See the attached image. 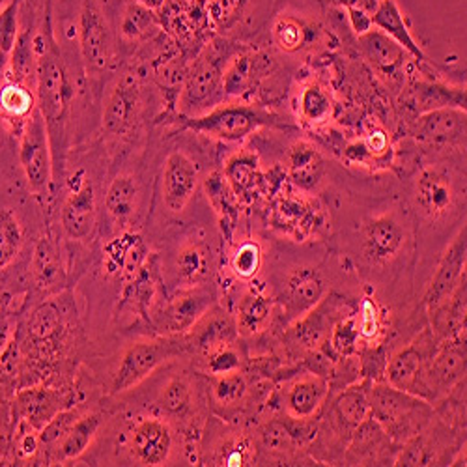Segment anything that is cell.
<instances>
[{
  "label": "cell",
  "mask_w": 467,
  "mask_h": 467,
  "mask_svg": "<svg viewBox=\"0 0 467 467\" xmlns=\"http://www.w3.org/2000/svg\"><path fill=\"white\" fill-rule=\"evenodd\" d=\"M36 53V103L42 112L53 151L55 182L58 169L62 172L66 161V139L75 99V83L67 62L51 36L40 34L34 37Z\"/></svg>",
  "instance_id": "6da1fadb"
},
{
  "label": "cell",
  "mask_w": 467,
  "mask_h": 467,
  "mask_svg": "<svg viewBox=\"0 0 467 467\" xmlns=\"http://www.w3.org/2000/svg\"><path fill=\"white\" fill-rule=\"evenodd\" d=\"M182 122L194 133L228 144L244 142L264 128H292V124L281 120V116L275 112H271L264 105H254L249 101H223L206 114L192 116V119H183L182 116Z\"/></svg>",
  "instance_id": "7a4b0ae2"
},
{
  "label": "cell",
  "mask_w": 467,
  "mask_h": 467,
  "mask_svg": "<svg viewBox=\"0 0 467 467\" xmlns=\"http://www.w3.org/2000/svg\"><path fill=\"white\" fill-rule=\"evenodd\" d=\"M411 201L420 217L441 221L465 201V169L445 160L420 167L411 180Z\"/></svg>",
  "instance_id": "3957f363"
},
{
  "label": "cell",
  "mask_w": 467,
  "mask_h": 467,
  "mask_svg": "<svg viewBox=\"0 0 467 467\" xmlns=\"http://www.w3.org/2000/svg\"><path fill=\"white\" fill-rule=\"evenodd\" d=\"M232 53L234 49L224 40L212 42L199 53L180 90L178 110L183 119L206 114L226 101L223 92V69Z\"/></svg>",
  "instance_id": "277c9868"
},
{
  "label": "cell",
  "mask_w": 467,
  "mask_h": 467,
  "mask_svg": "<svg viewBox=\"0 0 467 467\" xmlns=\"http://www.w3.org/2000/svg\"><path fill=\"white\" fill-rule=\"evenodd\" d=\"M77 51L85 73L90 79H99L116 60V36L112 21L107 16L101 0H81L75 16Z\"/></svg>",
  "instance_id": "5b68a950"
},
{
  "label": "cell",
  "mask_w": 467,
  "mask_h": 467,
  "mask_svg": "<svg viewBox=\"0 0 467 467\" xmlns=\"http://www.w3.org/2000/svg\"><path fill=\"white\" fill-rule=\"evenodd\" d=\"M368 399L370 415L387 436L395 440H408V436L419 434L422 424L432 417L431 402L400 391L387 381H372Z\"/></svg>",
  "instance_id": "8992f818"
},
{
  "label": "cell",
  "mask_w": 467,
  "mask_h": 467,
  "mask_svg": "<svg viewBox=\"0 0 467 467\" xmlns=\"http://www.w3.org/2000/svg\"><path fill=\"white\" fill-rule=\"evenodd\" d=\"M144 109L142 81L133 71H124L110 81L101 109V133L109 140H122L139 126Z\"/></svg>",
  "instance_id": "52a82bcc"
},
{
  "label": "cell",
  "mask_w": 467,
  "mask_h": 467,
  "mask_svg": "<svg viewBox=\"0 0 467 467\" xmlns=\"http://www.w3.org/2000/svg\"><path fill=\"white\" fill-rule=\"evenodd\" d=\"M277 71L279 62L267 49L245 47L234 51L223 69L224 99L249 101Z\"/></svg>",
  "instance_id": "ba28073f"
},
{
  "label": "cell",
  "mask_w": 467,
  "mask_h": 467,
  "mask_svg": "<svg viewBox=\"0 0 467 467\" xmlns=\"http://www.w3.org/2000/svg\"><path fill=\"white\" fill-rule=\"evenodd\" d=\"M185 344L174 338H150L137 340L130 344L120 358L119 368H116L110 383L112 395H122L130 389L142 383L160 367H163L172 358L183 352Z\"/></svg>",
  "instance_id": "9c48e42d"
},
{
  "label": "cell",
  "mask_w": 467,
  "mask_h": 467,
  "mask_svg": "<svg viewBox=\"0 0 467 467\" xmlns=\"http://www.w3.org/2000/svg\"><path fill=\"white\" fill-rule=\"evenodd\" d=\"M436 352V335H432L431 331H424L413 342L400 348L399 352H395L387 359L383 372L385 381L400 389V391H406L428 402L426 372Z\"/></svg>",
  "instance_id": "30bf717a"
},
{
  "label": "cell",
  "mask_w": 467,
  "mask_h": 467,
  "mask_svg": "<svg viewBox=\"0 0 467 467\" xmlns=\"http://www.w3.org/2000/svg\"><path fill=\"white\" fill-rule=\"evenodd\" d=\"M19 163L28 187L36 194H46L55 183L53 151L47 126L40 110H34L19 135Z\"/></svg>",
  "instance_id": "8fae6325"
},
{
  "label": "cell",
  "mask_w": 467,
  "mask_h": 467,
  "mask_svg": "<svg viewBox=\"0 0 467 467\" xmlns=\"http://www.w3.org/2000/svg\"><path fill=\"white\" fill-rule=\"evenodd\" d=\"M128 454L135 465H169L176 451L172 420L163 415L139 417L128 434Z\"/></svg>",
  "instance_id": "7c38bea8"
},
{
  "label": "cell",
  "mask_w": 467,
  "mask_h": 467,
  "mask_svg": "<svg viewBox=\"0 0 467 467\" xmlns=\"http://www.w3.org/2000/svg\"><path fill=\"white\" fill-rule=\"evenodd\" d=\"M467 114L462 109H438L415 116L408 124V135L422 148L436 151L465 150Z\"/></svg>",
  "instance_id": "4fadbf2b"
},
{
  "label": "cell",
  "mask_w": 467,
  "mask_h": 467,
  "mask_svg": "<svg viewBox=\"0 0 467 467\" xmlns=\"http://www.w3.org/2000/svg\"><path fill=\"white\" fill-rule=\"evenodd\" d=\"M98 221V192L85 169L67 180V191L60 208L62 230L69 240L81 242L92 236Z\"/></svg>",
  "instance_id": "5bb4252c"
},
{
  "label": "cell",
  "mask_w": 467,
  "mask_h": 467,
  "mask_svg": "<svg viewBox=\"0 0 467 467\" xmlns=\"http://www.w3.org/2000/svg\"><path fill=\"white\" fill-rule=\"evenodd\" d=\"M161 201L169 213L180 215L202 183L201 165L183 150H172L161 167Z\"/></svg>",
  "instance_id": "9a60e30c"
},
{
  "label": "cell",
  "mask_w": 467,
  "mask_h": 467,
  "mask_svg": "<svg viewBox=\"0 0 467 467\" xmlns=\"http://www.w3.org/2000/svg\"><path fill=\"white\" fill-rule=\"evenodd\" d=\"M217 303L215 288L206 285L185 286L176 292L160 315V331L167 337L185 335Z\"/></svg>",
  "instance_id": "2e32d148"
},
{
  "label": "cell",
  "mask_w": 467,
  "mask_h": 467,
  "mask_svg": "<svg viewBox=\"0 0 467 467\" xmlns=\"http://www.w3.org/2000/svg\"><path fill=\"white\" fill-rule=\"evenodd\" d=\"M269 221L277 230L297 242H305L324 226L320 208L306 201V194L301 191L279 194L271 204Z\"/></svg>",
  "instance_id": "e0dca14e"
},
{
  "label": "cell",
  "mask_w": 467,
  "mask_h": 467,
  "mask_svg": "<svg viewBox=\"0 0 467 467\" xmlns=\"http://www.w3.org/2000/svg\"><path fill=\"white\" fill-rule=\"evenodd\" d=\"M465 379V333H458L438 348L426 372L428 402L447 395Z\"/></svg>",
  "instance_id": "ac0fdd59"
},
{
  "label": "cell",
  "mask_w": 467,
  "mask_h": 467,
  "mask_svg": "<svg viewBox=\"0 0 467 467\" xmlns=\"http://www.w3.org/2000/svg\"><path fill=\"white\" fill-rule=\"evenodd\" d=\"M358 49L381 79L389 83H406V67L413 58L391 37L372 28L358 37Z\"/></svg>",
  "instance_id": "d6986e66"
},
{
  "label": "cell",
  "mask_w": 467,
  "mask_h": 467,
  "mask_svg": "<svg viewBox=\"0 0 467 467\" xmlns=\"http://www.w3.org/2000/svg\"><path fill=\"white\" fill-rule=\"evenodd\" d=\"M465 88L452 87L436 79H411L402 87V109L411 114V120L419 114L438 109H462L465 110Z\"/></svg>",
  "instance_id": "ffe728a7"
},
{
  "label": "cell",
  "mask_w": 467,
  "mask_h": 467,
  "mask_svg": "<svg viewBox=\"0 0 467 467\" xmlns=\"http://www.w3.org/2000/svg\"><path fill=\"white\" fill-rule=\"evenodd\" d=\"M465 262H467V230L465 226L460 228L456 238L445 249L436 274L426 288L424 305L428 310L436 308L443 303L454 288L465 279Z\"/></svg>",
  "instance_id": "44dd1931"
},
{
  "label": "cell",
  "mask_w": 467,
  "mask_h": 467,
  "mask_svg": "<svg viewBox=\"0 0 467 467\" xmlns=\"http://www.w3.org/2000/svg\"><path fill=\"white\" fill-rule=\"evenodd\" d=\"M286 178L296 191L315 194L326 182L327 165L322 151L305 139L292 142L285 155Z\"/></svg>",
  "instance_id": "7402d4cb"
},
{
  "label": "cell",
  "mask_w": 467,
  "mask_h": 467,
  "mask_svg": "<svg viewBox=\"0 0 467 467\" xmlns=\"http://www.w3.org/2000/svg\"><path fill=\"white\" fill-rule=\"evenodd\" d=\"M361 240L363 256L370 264L379 265L400 253L406 242V230L393 213H381L365 221Z\"/></svg>",
  "instance_id": "603a6c76"
},
{
  "label": "cell",
  "mask_w": 467,
  "mask_h": 467,
  "mask_svg": "<svg viewBox=\"0 0 467 467\" xmlns=\"http://www.w3.org/2000/svg\"><path fill=\"white\" fill-rule=\"evenodd\" d=\"M226 183L230 185L234 197L242 206L253 204L264 187V171L260 163V155L254 150L240 148L230 153L221 169Z\"/></svg>",
  "instance_id": "cb8c5ba5"
},
{
  "label": "cell",
  "mask_w": 467,
  "mask_h": 467,
  "mask_svg": "<svg viewBox=\"0 0 467 467\" xmlns=\"http://www.w3.org/2000/svg\"><path fill=\"white\" fill-rule=\"evenodd\" d=\"M342 310L335 305V299H322L306 315L297 318L286 327V340L305 352H315L327 340V335L337 320L348 317L340 315Z\"/></svg>",
  "instance_id": "d4e9b609"
},
{
  "label": "cell",
  "mask_w": 467,
  "mask_h": 467,
  "mask_svg": "<svg viewBox=\"0 0 467 467\" xmlns=\"http://www.w3.org/2000/svg\"><path fill=\"white\" fill-rule=\"evenodd\" d=\"M326 296V285L320 274L313 267H299L286 279L281 294L283 322L290 326L310 308H315Z\"/></svg>",
  "instance_id": "484cf974"
},
{
  "label": "cell",
  "mask_w": 467,
  "mask_h": 467,
  "mask_svg": "<svg viewBox=\"0 0 467 467\" xmlns=\"http://www.w3.org/2000/svg\"><path fill=\"white\" fill-rule=\"evenodd\" d=\"M112 28L116 36V46H140L153 40L160 34V19L153 8L139 3V0H124L114 14Z\"/></svg>",
  "instance_id": "4316f807"
},
{
  "label": "cell",
  "mask_w": 467,
  "mask_h": 467,
  "mask_svg": "<svg viewBox=\"0 0 467 467\" xmlns=\"http://www.w3.org/2000/svg\"><path fill=\"white\" fill-rule=\"evenodd\" d=\"M67 408V399L55 391V389L46 387H32L23 389L17 393L14 402L16 417L30 426L32 431L40 434L44 428L62 411Z\"/></svg>",
  "instance_id": "83f0119b"
},
{
  "label": "cell",
  "mask_w": 467,
  "mask_h": 467,
  "mask_svg": "<svg viewBox=\"0 0 467 467\" xmlns=\"http://www.w3.org/2000/svg\"><path fill=\"white\" fill-rule=\"evenodd\" d=\"M142 202V183L133 172L116 174L105 191V212L120 226L130 224L140 210Z\"/></svg>",
  "instance_id": "f1b7e54d"
},
{
  "label": "cell",
  "mask_w": 467,
  "mask_h": 467,
  "mask_svg": "<svg viewBox=\"0 0 467 467\" xmlns=\"http://www.w3.org/2000/svg\"><path fill=\"white\" fill-rule=\"evenodd\" d=\"M327 397L329 381L320 374H305L286 387V415L292 419H313L322 410Z\"/></svg>",
  "instance_id": "f546056e"
},
{
  "label": "cell",
  "mask_w": 467,
  "mask_h": 467,
  "mask_svg": "<svg viewBox=\"0 0 467 467\" xmlns=\"http://www.w3.org/2000/svg\"><path fill=\"white\" fill-rule=\"evenodd\" d=\"M236 335L238 331L234 318L213 306L208 315H204L192 326L191 331L185 333V348L197 349V352L204 356L219 346L232 344Z\"/></svg>",
  "instance_id": "4dcf8cb0"
},
{
  "label": "cell",
  "mask_w": 467,
  "mask_h": 467,
  "mask_svg": "<svg viewBox=\"0 0 467 467\" xmlns=\"http://www.w3.org/2000/svg\"><path fill=\"white\" fill-rule=\"evenodd\" d=\"M372 25L374 28L391 37L393 42H397L417 64L426 62L424 49L413 37L410 23L397 0H381L376 14L372 16Z\"/></svg>",
  "instance_id": "1f68e13d"
},
{
  "label": "cell",
  "mask_w": 467,
  "mask_h": 467,
  "mask_svg": "<svg viewBox=\"0 0 467 467\" xmlns=\"http://www.w3.org/2000/svg\"><path fill=\"white\" fill-rule=\"evenodd\" d=\"M370 383L372 379L365 378V381L344 389V393L335 400L331 419L342 436H352L356 428L370 417Z\"/></svg>",
  "instance_id": "d6a6232c"
},
{
  "label": "cell",
  "mask_w": 467,
  "mask_h": 467,
  "mask_svg": "<svg viewBox=\"0 0 467 467\" xmlns=\"http://www.w3.org/2000/svg\"><path fill=\"white\" fill-rule=\"evenodd\" d=\"M212 267L213 256L204 242H189L182 245L174 258V274L182 288L210 283Z\"/></svg>",
  "instance_id": "836d02e7"
},
{
  "label": "cell",
  "mask_w": 467,
  "mask_h": 467,
  "mask_svg": "<svg viewBox=\"0 0 467 467\" xmlns=\"http://www.w3.org/2000/svg\"><path fill=\"white\" fill-rule=\"evenodd\" d=\"M274 317V299H271L262 288H249L244 292L236 308V324L238 335L254 337L264 333Z\"/></svg>",
  "instance_id": "e575fe53"
},
{
  "label": "cell",
  "mask_w": 467,
  "mask_h": 467,
  "mask_svg": "<svg viewBox=\"0 0 467 467\" xmlns=\"http://www.w3.org/2000/svg\"><path fill=\"white\" fill-rule=\"evenodd\" d=\"M101 420V415L96 411L77 417L62 434V438L55 443L53 462H69L83 456L96 440Z\"/></svg>",
  "instance_id": "d590c367"
},
{
  "label": "cell",
  "mask_w": 467,
  "mask_h": 467,
  "mask_svg": "<svg viewBox=\"0 0 467 467\" xmlns=\"http://www.w3.org/2000/svg\"><path fill=\"white\" fill-rule=\"evenodd\" d=\"M297 119L313 130L327 126L335 116V101L327 87L318 81H310L301 87L296 99Z\"/></svg>",
  "instance_id": "8d00e7d4"
},
{
  "label": "cell",
  "mask_w": 467,
  "mask_h": 467,
  "mask_svg": "<svg viewBox=\"0 0 467 467\" xmlns=\"http://www.w3.org/2000/svg\"><path fill=\"white\" fill-rule=\"evenodd\" d=\"M155 408L169 420H187L194 408L192 383L187 376L176 374L167 379L155 399Z\"/></svg>",
  "instance_id": "74e56055"
},
{
  "label": "cell",
  "mask_w": 467,
  "mask_h": 467,
  "mask_svg": "<svg viewBox=\"0 0 467 467\" xmlns=\"http://www.w3.org/2000/svg\"><path fill=\"white\" fill-rule=\"evenodd\" d=\"M37 109L36 90L26 83L6 79L0 87V120L8 124H17L19 135L25 128L28 116Z\"/></svg>",
  "instance_id": "f35d334b"
},
{
  "label": "cell",
  "mask_w": 467,
  "mask_h": 467,
  "mask_svg": "<svg viewBox=\"0 0 467 467\" xmlns=\"http://www.w3.org/2000/svg\"><path fill=\"white\" fill-rule=\"evenodd\" d=\"M202 187L206 192V199L212 206V210L217 213L219 221L223 226H228L234 230L240 217V208L242 204L238 199L234 197V192L230 185L226 183L224 176L221 171H212L202 178Z\"/></svg>",
  "instance_id": "ab89813d"
},
{
  "label": "cell",
  "mask_w": 467,
  "mask_h": 467,
  "mask_svg": "<svg viewBox=\"0 0 467 467\" xmlns=\"http://www.w3.org/2000/svg\"><path fill=\"white\" fill-rule=\"evenodd\" d=\"M146 256V247L137 232H124L107 245V264L112 271L133 275L140 269Z\"/></svg>",
  "instance_id": "60d3db41"
},
{
  "label": "cell",
  "mask_w": 467,
  "mask_h": 467,
  "mask_svg": "<svg viewBox=\"0 0 467 467\" xmlns=\"http://www.w3.org/2000/svg\"><path fill=\"white\" fill-rule=\"evenodd\" d=\"M30 271L36 286L42 290H51L64 283V271L58 258V251L49 238H42L36 244Z\"/></svg>",
  "instance_id": "b9f144b4"
},
{
  "label": "cell",
  "mask_w": 467,
  "mask_h": 467,
  "mask_svg": "<svg viewBox=\"0 0 467 467\" xmlns=\"http://www.w3.org/2000/svg\"><path fill=\"white\" fill-rule=\"evenodd\" d=\"M389 445V436L379 426V422L370 415L352 432V452L358 454V462H372Z\"/></svg>",
  "instance_id": "7bdbcfd3"
},
{
  "label": "cell",
  "mask_w": 467,
  "mask_h": 467,
  "mask_svg": "<svg viewBox=\"0 0 467 467\" xmlns=\"http://www.w3.org/2000/svg\"><path fill=\"white\" fill-rule=\"evenodd\" d=\"M25 244V232L17 213L10 208L0 210V271L16 262Z\"/></svg>",
  "instance_id": "ee69618b"
},
{
  "label": "cell",
  "mask_w": 467,
  "mask_h": 467,
  "mask_svg": "<svg viewBox=\"0 0 467 467\" xmlns=\"http://www.w3.org/2000/svg\"><path fill=\"white\" fill-rule=\"evenodd\" d=\"M359 340H361L359 320H358V315L352 313L335 322L324 344L329 346V349L337 358L348 359L358 354Z\"/></svg>",
  "instance_id": "f6af8a7d"
},
{
  "label": "cell",
  "mask_w": 467,
  "mask_h": 467,
  "mask_svg": "<svg viewBox=\"0 0 467 467\" xmlns=\"http://www.w3.org/2000/svg\"><path fill=\"white\" fill-rule=\"evenodd\" d=\"M210 389H212V400L215 406L234 408L245 399L249 385L242 370H238V372H230L223 376H212Z\"/></svg>",
  "instance_id": "bcb514c9"
},
{
  "label": "cell",
  "mask_w": 467,
  "mask_h": 467,
  "mask_svg": "<svg viewBox=\"0 0 467 467\" xmlns=\"http://www.w3.org/2000/svg\"><path fill=\"white\" fill-rule=\"evenodd\" d=\"M213 465H226V467H242L251 465L253 462V447L247 438L234 434L223 436L213 449Z\"/></svg>",
  "instance_id": "7dc6e473"
},
{
  "label": "cell",
  "mask_w": 467,
  "mask_h": 467,
  "mask_svg": "<svg viewBox=\"0 0 467 467\" xmlns=\"http://www.w3.org/2000/svg\"><path fill=\"white\" fill-rule=\"evenodd\" d=\"M262 267V249L256 242H244L234 249L230 256L232 274L242 281H251L258 275Z\"/></svg>",
  "instance_id": "c3c4849f"
},
{
  "label": "cell",
  "mask_w": 467,
  "mask_h": 467,
  "mask_svg": "<svg viewBox=\"0 0 467 467\" xmlns=\"http://www.w3.org/2000/svg\"><path fill=\"white\" fill-rule=\"evenodd\" d=\"M204 368L210 376H223L242 370V356L232 344L219 346L204 354Z\"/></svg>",
  "instance_id": "681fc988"
},
{
  "label": "cell",
  "mask_w": 467,
  "mask_h": 467,
  "mask_svg": "<svg viewBox=\"0 0 467 467\" xmlns=\"http://www.w3.org/2000/svg\"><path fill=\"white\" fill-rule=\"evenodd\" d=\"M21 34L19 25V0H8L0 8V49L10 57Z\"/></svg>",
  "instance_id": "f907efd6"
},
{
  "label": "cell",
  "mask_w": 467,
  "mask_h": 467,
  "mask_svg": "<svg viewBox=\"0 0 467 467\" xmlns=\"http://www.w3.org/2000/svg\"><path fill=\"white\" fill-rule=\"evenodd\" d=\"M58 329H60V318L55 306L44 305L42 308L36 310L30 322V331L37 342H49L58 335Z\"/></svg>",
  "instance_id": "816d5d0a"
},
{
  "label": "cell",
  "mask_w": 467,
  "mask_h": 467,
  "mask_svg": "<svg viewBox=\"0 0 467 467\" xmlns=\"http://www.w3.org/2000/svg\"><path fill=\"white\" fill-rule=\"evenodd\" d=\"M359 333L363 340H376L381 333V313L379 306L376 305V301H372L370 297L363 299L361 306H359Z\"/></svg>",
  "instance_id": "f5cc1de1"
},
{
  "label": "cell",
  "mask_w": 467,
  "mask_h": 467,
  "mask_svg": "<svg viewBox=\"0 0 467 467\" xmlns=\"http://www.w3.org/2000/svg\"><path fill=\"white\" fill-rule=\"evenodd\" d=\"M262 441L269 451H275V452H285L290 451L294 447V440L288 432V428L275 420V422H269L264 431H262Z\"/></svg>",
  "instance_id": "db71d44e"
},
{
  "label": "cell",
  "mask_w": 467,
  "mask_h": 467,
  "mask_svg": "<svg viewBox=\"0 0 467 467\" xmlns=\"http://www.w3.org/2000/svg\"><path fill=\"white\" fill-rule=\"evenodd\" d=\"M397 465H428V452L420 440L408 441L406 449L399 454Z\"/></svg>",
  "instance_id": "11a10c76"
},
{
  "label": "cell",
  "mask_w": 467,
  "mask_h": 467,
  "mask_svg": "<svg viewBox=\"0 0 467 467\" xmlns=\"http://www.w3.org/2000/svg\"><path fill=\"white\" fill-rule=\"evenodd\" d=\"M344 12V17H346V23H348V28L352 30V34L356 37L370 32L374 28L372 25V16L361 12V10H354V8H346L342 10Z\"/></svg>",
  "instance_id": "9f6ffc18"
},
{
  "label": "cell",
  "mask_w": 467,
  "mask_h": 467,
  "mask_svg": "<svg viewBox=\"0 0 467 467\" xmlns=\"http://www.w3.org/2000/svg\"><path fill=\"white\" fill-rule=\"evenodd\" d=\"M25 424V422H23ZM26 426V424H25ZM17 454L23 458V460H28L32 458L37 449H40V434H37L36 431H32L30 426H26V432H23L19 438H17Z\"/></svg>",
  "instance_id": "6f0895ef"
},
{
  "label": "cell",
  "mask_w": 467,
  "mask_h": 467,
  "mask_svg": "<svg viewBox=\"0 0 467 467\" xmlns=\"http://www.w3.org/2000/svg\"><path fill=\"white\" fill-rule=\"evenodd\" d=\"M322 3L329 5V8H340V10L354 8L368 16H374L379 6V0H322Z\"/></svg>",
  "instance_id": "680465c9"
},
{
  "label": "cell",
  "mask_w": 467,
  "mask_h": 467,
  "mask_svg": "<svg viewBox=\"0 0 467 467\" xmlns=\"http://www.w3.org/2000/svg\"><path fill=\"white\" fill-rule=\"evenodd\" d=\"M14 337V320L8 313L0 308V358L6 352V348Z\"/></svg>",
  "instance_id": "91938a15"
},
{
  "label": "cell",
  "mask_w": 467,
  "mask_h": 467,
  "mask_svg": "<svg viewBox=\"0 0 467 467\" xmlns=\"http://www.w3.org/2000/svg\"><path fill=\"white\" fill-rule=\"evenodd\" d=\"M6 66H8V55H6V53H3V49H0V77L5 75Z\"/></svg>",
  "instance_id": "94428289"
},
{
  "label": "cell",
  "mask_w": 467,
  "mask_h": 467,
  "mask_svg": "<svg viewBox=\"0 0 467 467\" xmlns=\"http://www.w3.org/2000/svg\"><path fill=\"white\" fill-rule=\"evenodd\" d=\"M379 3H381V0H379Z\"/></svg>",
  "instance_id": "6125c7cd"
}]
</instances>
